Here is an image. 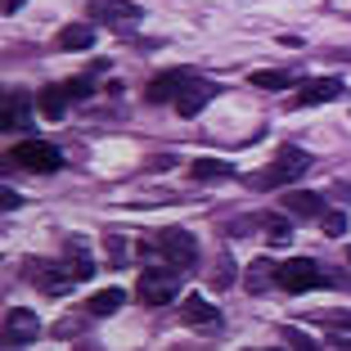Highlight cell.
I'll return each instance as SVG.
<instances>
[{"mask_svg": "<svg viewBox=\"0 0 351 351\" xmlns=\"http://www.w3.org/2000/svg\"><path fill=\"white\" fill-rule=\"evenodd\" d=\"M311 154L306 149H298V145H284L275 158H270V167L266 171H257V176H248V189H284V185H293V180H302V176L311 171Z\"/></svg>", "mask_w": 351, "mask_h": 351, "instance_id": "cell-1", "label": "cell"}, {"mask_svg": "<svg viewBox=\"0 0 351 351\" xmlns=\"http://www.w3.org/2000/svg\"><path fill=\"white\" fill-rule=\"evenodd\" d=\"M23 275H27L32 284L45 293V298H63V293L73 289V284H82V279H77V270L68 266V257H59V261L27 257V261H23Z\"/></svg>", "mask_w": 351, "mask_h": 351, "instance_id": "cell-2", "label": "cell"}, {"mask_svg": "<svg viewBox=\"0 0 351 351\" xmlns=\"http://www.w3.org/2000/svg\"><path fill=\"white\" fill-rule=\"evenodd\" d=\"M180 266H154V270H145V275L135 279V298L145 302V306H171V298L180 293Z\"/></svg>", "mask_w": 351, "mask_h": 351, "instance_id": "cell-3", "label": "cell"}, {"mask_svg": "<svg viewBox=\"0 0 351 351\" xmlns=\"http://www.w3.org/2000/svg\"><path fill=\"white\" fill-rule=\"evenodd\" d=\"M145 252H158L162 261H171V266H180V270H189L198 261V243H194V234L189 230H180V226H171V230H162V234H154L145 243Z\"/></svg>", "mask_w": 351, "mask_h": 351, "instance_id": "cell-4", "label": "cell"}, {"mask_svg": "<svg viewBox=\"0 0 351 351\" xmlns=\"http://www.w3.org/2000/svg\"><path fill=\"white\" fill-rule=\"evenodd\" d=\"M324 284H329V270L315 257H293L279 266V289L284 293H311V289H324Z\"/></svg>", "mask_w": 351, "mask_h": 351, "instance_id": "cell-5", "label": "cell"}, {"mask_svg": "<svg viewBox=\"0 0 351 351\" xmlns=\"http://www.w3.org/2000/svg\"><path fill=\"white\" fill-rule=\"evenodd\" d=\"M10 162H19L23 171L50 176V171H59V167H63V154L50 145V140H23V145L10 154Z\"/></svg>", "mask_w": 351, "mask_h": 351, "instance_id": "cell-6", "label": "cell"}, {"mask_svg": "<svg viewBox=\"0 0 351 351\" xmlns=\"http://www.w3.org/2000/svg\"><path fill=\"white\" fill-rule=\"evenodd\" d=\"M41 338V320H36V311L27 306H10L5 311V347H27V342Z\"/></svg>", "mask_w": 351, "mask_h": 351, "instance_id": "cell-7", "label": "cell"}, {"mask_svg": "<svg viewBox=\"0 0 351 351\" xmlns=\"http://www.w3.org/2000/svg\"><path fill=\"white\" fill-rule=\"evenodd\" d=\"M0 122H5V131H32V99H27V90H19V86L5 90V99H0Z\"/></svg>", "mask_w": 351, "mask_h": 351, "instance_id": "cell-8", "label": "cell"}, {"mask_svg": "<svg viewBox=\"0 0 351 351\" xmlns=\"http://www.w3.org/2000/svg\"><path fill=\"white\" fill-rule=\"evenodd\" d=\"M342 90H347V86H342L338 77H315V82L298 86V95H293V108H315V104H333V99H342Z\"/></svg>", "mask_w": 351, "mask_h": 351, "instance_id": "cell-9", "label": "cell"}, {"mask_svg": "<svg viewBox=\"0 0 351 351\" xmlns=\"http://www.w3.org/2000/svg\"><path fill=\"white\" fill-rule=\"evenodd\" d=\"M180 320H185L189 329H217V324H221V311L212 306L203 293H189V298L180 302Z\"/></svg>", "mask_w": 351, "mask_h": 351, "instance_id": "cell-10", "label": "cell"}, {"mask_svg": "<svg viewBox=\"0 0 351 351\" xmlns=\"http://www.w3.org/2000/svg\"><path fill=\"white\" fill-rule=\"evenodd\" d=\"M86 14L95 23H140V5L135 0H90Z\"/></svg>", "mask_w": 351, "mask_h": 351, "instance_id": "cell-11", "label": "cell"}, {"mask_svg": "<svg viewBox=\"0 0 351 351\" xmlns=\"http://www.w3.org/2000/svg\"><path fill=\"white\" fill-rule=\"evenodd\" d=\"M212 95H217V86H212V82H185V90L176 95V113H180V117L203 113Z\"/></svg>", "mask_w": 351, "mask_h": 351, "instance_id": "cell-12", "label": "cell"}, {"mask_svg": "<svg viewBox=\"0 0 351 351\" xmlns=\"http://www.w3.org/2000/svg\"><path fill=\"white\" fill-rule=\"evenodd\" d=\"M275 284H279V266L270 257H257L248 266V275H243V289H248V293H270Z\"/></svg>", "mask_w": 351, "mask_h": 351, "instance_id": "cell-13", "label": "cell"}, {"mask_svg": "<svg viewBox=\"0 0 351 351\" xmlns=\"http://www.w3.org/2000/svg\"><path fill=\"white\" fill-rule=\"evenodd\" d=\"M185 82H189V73H162V77H154V82H149L145 99L149 104H167V99H176V95L185 90Z\"/></svg>", "mask_w": 351, "mask_h": 351, "instance_id": "cell-14", "label": "cell"}, {"mask_svg": "<svg viewBox=\"0 0 351 351\" xmlns=\"http://www.w3.org/2000/svg\"><path fill=\"white\" fill-rule=\"evenodd\" d=\"M284 207H289V217H298V221H315V217H324V212H329V207H324V198L320 194H306V189L289 194V198H284Z\"/></svg>", "mask_w": 351, "mask_h": 351, "instance_id": "cell-15", "label": "cell"}, {"mask_svg": "<svg viewBox=\"0 0 351 351\" xmlns=\"http://www.w3.org/2000/svg\"><path fill=\"white\" fill-rule=\"evenodd\" d=\"M63 257H68V266L77 270V279H90L95 275V257H90V248H86L82 234H73L68 243H63Z\"/></svg>", "mask_w": 351, "mask_h": 351, "instance_id": "cell-16", "label": "cell"}, {"mask_svg": "<svg viewBox=\"0 0 351 351\" xmlns=\"http://www.w3.org/2000/svg\"><path fill=\"white\" fill-rule=\"evenodd\" d=\"M59 50H90L95 45V23H68V27L54 36Z\"/></svg>", "mask_w": 351, "mask_h": 351, "instance_id": "cell-17", "label": "cell"}, {"mask_svg": "<svg viewBox=\"0 0 351 351\" xmlns=\"http://www.w3.org/2000/svg\"><path fill=\"white\" fill-rule=\"evenodd\" d=\"M68 99H73V95H68V86H45V90L36 95V108H41L50 122H63V113H68Z\"/></svg>", "mask_w": 351, "mask_h": 351, "instance_id": "cell-18", "label": "cell"}, {"mask_svg": "<svg viewBox=\"0 0 351 351\" xmlns=\"http://www.w3.org/2000/svg\"><path fill=\"white\" fill-rule=\"evenodd\" d=\"M189 176L194 180H234V167L221 158H198V162H189Z\"/></svg>", "mask_w": 351, "mask_h": 351, "instance_id": "cell-19", "label": "cell"}, {"mask_svg": "<svg viewBox=\"0 0 351 351\" xmlns=\"http://www.w3.org/2000/svg\"><path fill=\"white\" fill-rule=\"evenodd\" d=\"M122 302H126V293H122V289H99L90 302H86V311H90L95 320H104V315H113Z\"/></svg>", "mask_w": 351, "mask_h": 351, "instance_id": "cell-20", "label": "cell"}, {"mask_svg": "<svg viewBox=\"0 0 351 351\" xmlns=\"http://www.w3.org/2000/svg\"><path fill=\"white\" fill-rule=\"evenodd\" d=\"M252 86H261V90H289V86H298V77L289 68H266V73H252Z\"/></svg>", "mask_w": 351, "mask_h": 351, "instance_id": "cell-21", "label": "cell"}, {"mask_svg": "<svg viewBox=\"0 0 351 351\" xmlns=\"http://www.w3.org/2000/svg\"><path fill=\"white\" fill-rule=\"evenodd\" d=\"M90 320H95L90 311H86V315H63V320L54 324V338H59V342H68V338H82V333H86V324H90Z\"/></svg>", "mask_w": 351, "mask_h": 351, "instance_id": "cell-22", "label": "cell"}, {"mask_svg": "<svg viewBox=\"0 0 351 351\" xmlns=\"http://www.w3.org/2000/svg\"><path fill=\"white\" fill-rule=\"evenodd\" d=\"M289 239H293V221L289 217H270L266 221V243H270V248H284Z\"/></svg>", "mask_w": 351, "mask_h": 351, "instance_id": "cell-23", "label": "cell"}, {"mask_svg": "<svg viewBox=\"0 0 351 351\" xmlns=\"http://www.w3.org/2000/svg\"><path fill=\"white\" fill-rule=\"evenodd\" d=\"M212 284H217V289H230V284H234V261H230V257L217 261V275H212Z\"/></svg>", "mask_w": 351, "mask_h": 351, "instance_id": "cell-24", "label": "cell"}, {"mask_svg": "<svg viewBox=\"0 0 351 351\" xmlns=\"http://www.w3.org/2000/svg\"><path fill=\"white\" fill-rule=\"evenodd\" d=\"M320 226H324V234H333V239H338L342 230H347V217H342V212H324V217H320Z\"/></svg>", "mask_w": 351, "mask_h": 351, "instance_id": "cell-25", "label": "cell"}, {"mask_svg": "<svg viewBox=\"0 0 351 351\" xmlns=\"http://www.w3.org/2000/svg\"><path fill=\"white\" fill-rule=\"evenodd\" d=\"M324 329H329V333H351V311H338V315H324Z\"/></svg>", "mask_w": 351, "mask_h": 351, "instance_id": "cell-26", "label": "cell"}, {"mask_svg": "<svg viewBox=\"0 0 351 351\" xmlns=\"http://www.w3.org/2000/svg\"><path fill=\"white\" fill-rule=\"evenodd\" d=\"M108 257H113L117 266H122V261L131 257V248H126V239H122V234H113V239H108Z\"/></svg>", "mask_w": 351, "mask_h": 351, "instance_id": "cell-27", "label": "cell"}, {"mask_svg": "<svg viewBox=\"0 0 351 351\" xmlns=\"http://www.w3.org/2000/svg\"><path fill=\"white\" fill-rule=\"evenodd\" d=\"M279 338H284V342H293V347H315V342H311V338H306L302 329H289V324L279 329Z\"/></svg>", "mask_w": 351, "mask_h": 351, "instance_id": "cell-28", "label": "cell"}, {"mask_svg": "<svg viewBox=\"0 0 351 351\" xmlns=\"http://www.w3.org/2000/svg\"><path fill=\"white\" fill-rule=\"evenodd\" d=\"M68 95H73V99H90V82H68Z\"/></svg>", "mask_w": 351, "mask_h": 351, "instance_id": "cell-29", "label": "cell"}, {"mask_svg": "<svg viewBox=\"0 0 351 351\" xmlns=\"http://www.w3.org/2000/svg\"><path fill=\"white\" fill-rule=\"evenodd\" d=\"M167 167H176V158H149V171H167Z\"/></svg>", "mask_w": 351, "mask_h": 351, "instance_id": "cell-30", "label": "cell"}, {"mask_svg": "<svg viewBox=\"0 0 351 351\" xmlns=\"http://www.w3.org/2000/svg\"><path fill=\"white\" fill-rule=\"evenodd\" d=\"M19 5H23V0H5V14H14V10H19Z\"/></svg>", "mask_w": 351, "mask_h": 351, "instance_id": "cell-31", "label": "cell"}, {"mask_svg": "<svg viewBox=\"0 0 351 351\" xmlns=\"http://www.w3.org/2000/svg\"><path fill=\"white\" fill-rule=\"evenodd\" d=\"M347 266H351V248H347Z\"/></svg>", "mask_w": 351, "mask_h": 351, "instance_id": "cell-32", "label": "cell"}]
</instances>
